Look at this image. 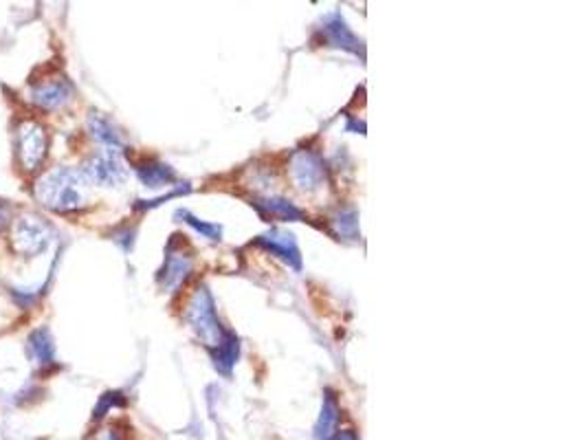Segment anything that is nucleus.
I'll use <instances>...</instances> for the list:
<instances>
[{
  "label": "nucleus",
  "instance_id": "nucleus-6",
  "mask_svg": "<svg viewBox=\"0 0 587 440\" xmlns=\"http://www.w3.org/2000/svg\"><path fill=\"white\" fill-rule=\"evenodd\" d=\"M291 174L293 181L303 192H312L320 185L326 181V170H323V161L317 154L306 152V150H300V152L293 154L291 159Z\"/></svg>",
  "mask_w": 587,
  "mask_h": 440
},
{
  "label": "nucleus",
  "instance_id": "nucleus-21",
  "mask_svg": "<svg viewBox=\"0 0 587 440\" xmlns=\"http://www.w3.org/2000/svg\"><path fill=\"white\" fill-rule=\"evenodd\" d=\"M99 440H119V436L114 432H106V434H102V438Z\"/></svg>",
  "mask_w": 587,
  "mask_h": 440
},
{
  "label": "nucleus",
  "instance_id": "nucleus-9",
  "mask_svg": "<svg viewBox=\"0 0 587 440\" xmlns=\"http://www.w3.org/2000/svg\"><path fill=\"white\" fill-rule=\"evenodd\" d=\"M192 269V260L190 256H185L183 252H174L172 244L167 247V258H166V267L161 271V284L163 287H176Z\"/></svg>",
  "mask_w": 587,
  "mask_h": 440
},
{
  "label": "nucleus",
  "instance_id": "nucleus-2",
  "mask_svg": "<svg viewBox=\"0 0 587 440\" xmlns=\"http://www.w3.org/2000/svg\"><path fill=\"white\" fill-rule=\"evenodd\" d=\"M187 322L192 324V328L196 330L198 337L205 342L209 348H218L225 339L227 333H222L221 324L216 319V308H213V299L205 287L198 289L194 293L190 308H187Z\"/></svg>",
  "mask_w": 587,
  "mask_h": 440
},
{
  "label": "nucleus",
  "instance_id": "nucleus-18",
  "mask_svg": "<svg viewBox=\"0 0 587 440\" xmlns=\"http://www.w3.org/2000/svg\"><path fill=\"white\" fill-rule=\"evenodd\" d=\"M178 216L187 218V223H190L194 229H198V232H201L203 236H207L209 240H221V227H218V225L201 223V220L190 216V214H187V212H181V214H178Z\"/></svg>",
  "mask_w": 587,
  "mask_h": 440
},
{
  "label": "nucleus",
  "instance_id": "nucleus-7",
  "mask_svg": "<svg viewBox=\"0 0 587 440\" xmlns=\"http://www.w3.org/2000/svg\"><path fill=\"white\" fill-rule=\"evenodd\" d=\"M71 99V87L62 78H47L32 88V102L44 110H56Z\"/></svg>",
  "mask_w": 587,
  "mask_h": 440
},
{
  "label": "nucleus",
  "instance_id": "nucleus-12",
  "mask_svg": "<svg viewBox=\"0 0 587 440\" xmlns=\"http://www.w3.org/2000/svg\"><path fill=\"white\" fill-rule=\"evenodd\" d=\"M323 33H326V40L335 47H343L350 49V51H359V40L352 36L350 29L346 27L343 18L339 14H332L326 20V27H323Z\"/></svg>",
  "mask_w": 587,
  "mask_h": 440
},
{
  "label": "nucleus",
  "instance_id": "nucleus-15",
  "mask_svg": "<svg viewBox=\"0 0 587 440\" xmlns=\"http://www.w3.org/2000/svg\"><path fill=\"white\" fill-rule=\"evenodd\" d=\"M337 423H339V405H337L332 397H326L320 423L315 427L317 440H332V436L337 434Z\"/></svg>",
  "mask_w": 587,
  "mask_h": 440
},
{
  "label": "nucleus",
  "instance_id": "nucleus-1",
  "mask_svg": "<svg viewBox=\"0 0 587 440\" xmlns=\"http://www.w3.org/2000/svg\"><path fill=\"white\" fill-rule=\"evenodd\" d=\"M88 181L71 168H56L36 185V198L53 212H76L86 205Z\"/></svg>",
  "mask_w": 587,
  "mask_h": 440
},
{
  "label": "nucleus",
  "instance_id": "nucleus-4",
  "mask_svg": "<svg viewBox=\"0 0 587 440\" xmlns=\"http://www.w3.org/2000/svg\"><path fill=\"white\" fill-rule=\"evenodd\" d=\"M82 174L86 177L88 183L97 185H119L126 181L128 172L126 165L119 159V150L104 148L97 154H93L86 161V168L82 170Z\"/></svg>",
  "mask_w": 587,
  "mask_h": 440
},
{
  "label": "nucleus",
  "instance_id": "nucleus-17",
  "mask_svg": "<svg viewBox=\"0 0 587 440\" xmlns=\"http://www.w3.org/2000/svg\"><path fill=\"white\" fill-rule=\"evenodd\" d=\"M332 223L337 225L339 229V236L343 238H357V214L355 212H346L339 214Z\"/></svg>",
  "mask_w": 587,
  "mask_h": 440
},
{
  "label": "nucleus",
  "instance_id": "nucleus-13",
  "mask_svg": "<svg viewBox=\"0 0 587 440\" xmlns=\"http://www.w3.org/2000/svg\"><path fill=\"white\" fill-rule=\"evenodd\" d=\"M137 174H139V179L146 183V188H163V185L172 183L174 179H176V174H174V170L170 168V165L158 163V161L141 163L137 168Z\"/></svg>",
  "mask_w": 587,
  "mask_h": 440
},
{
  "label": "nucleus",
  "instance_id": "nucleus-11",
  "mask_svg": "<svg viewBox=\"0 0 587 440\" xmlns=\"http://www.w3.org/2000/svg\"><path fill=\"white\" fill-rule=\"evenodd\" d=\"M29 350L38 366H51L56 362V344H53L51 333L47 328L33 330L29 337Z\"/></svg>",
  "mask_w": 587,
  "mask_h": 440
},
{
  "label": "nucleus",
  "instance_id": "nucleus-3",
  "mask_svg": "<svg viewBox=\"0 0 587 440\" xmlns=\"http://www.w3.org/2000/svg\"><path fill=\"white\" fill-rule=\"evenodd\" d=\"M53 229L51 225L44 223V218L33 216V214H24L14 220V249L24 258H33L42 253L44 249L51 244Z\"/></svg>",
  "mask_w": 587,
  "mask_h": 440
},
{
  "label": "nucleus",
  "instance_id": "nucleus-16",
  "mask_svg": "<svg viewBox=\"0 0 587 440\" xmlns=\"http://www.w3.org/2000/svg\"><path fill=\"white\" fill-rule=\"evenodd\" d=\"M216 350L218 353L213 354V363H216V368L221 370V372L229 374V370H231L233 363H236V357H238V339L233 337L231 333H227L225 339H222V344Z\"/></svg>",
  "mask_w": 587,
  "mask_h": 440
},
{
  "label": "nucleus",
  "instance_id": "nucleus-14",
  "mask_svg": "<svg viewBox=\"0 0 587 440\" xmlns=\"http://www.w3.org/2000/svg\"><path fill=\"white\" fill-rule=\"evenodd\" d=\"M88 126L93 130V137H95L99 143H104L106 148L119 150V146H122V137H119V133L114 130L111 119L104 117V115L93 113L91 119H88Z\"/></svg>",
  "mask_w": 587,
  "mask_h": 440
},
{
  "label": "nucleus",
  "instance_id": "nucleus-10",
  "mask_svg": "<svg viewBox=\"0 0 587 440\" xmlns=\"http://www.w3.org/2000/svg\"><path fill=\"white\" fill-rule=\"evenodd\" d=\"M253 207L260 212L262 218L266 220H302V209L295 205L284 201V198H265V201H253Z\"/></svg>",
  "mask_w": 587,
  "mask_h": 440
},
{
  "label": "nucleus",
  "instance_id": "nucleus-5",
  "mask_svg": "<svg viewBox=\"0 0 587 440\" xmlns=\"http://www.w3.org/2000/svg\"><path fill=\"white\" fill-rule=\"evenodd\" d=\"M18 150H20V163L27 172H33L42 165L47 157V133L36 122H27L20 126L18 134Z\"/></svg>",
  "mask_w": 587,
  "mask_h": 440
},
{
  "label": "nucleus",
  "instance_id": "nucleus-8",
  "mask_svg": "<svg viewBox=\"0 0 587 440\" xmlns=\"http://www.w3.org/2000/svg\"><path fill=\"white\" fill-rule=\"evenodd\" d=\"M260 244H265L268 252L277 253V256L284 258L288 264H293L295 269H300V264H302L300 249H297L295 240H293L291 234L271 232V234H266V236L260 238Z\"/></svg>",
  "mask_w": 587,
  "mask_h": 440
},
{
  "label": "nucleus",
  "instance_id": "nucleus-19",
  "mask_svg": "<svg viewBox=\"0 0 587 440\" xmlns=\"http://www.w3.org/2000/svg\"><path fill=\"white\" fill-rule=\"evenodd\" d=\"M9 218H12V212H9V207L0 201V229H5L9 225Z\"/></svg>",
  "mask_w": 587,
  "mask_h": 440
},
{
  "label": "nucleus",
  "instance_id": "nucleus-20",
  "mask_svg": "<svg viewBox=\"0 0 587 440\" xmlns=\"http://www.w3.org/2000/svg\"><path fill=\"white\" fill-rule=\"evenodd\" d=\"M337 440H357V436L352 432H341L339 436H337Z\"/></svg>",
  "mask_w": 587,
  "mask_h": 440
}]
</instances>
